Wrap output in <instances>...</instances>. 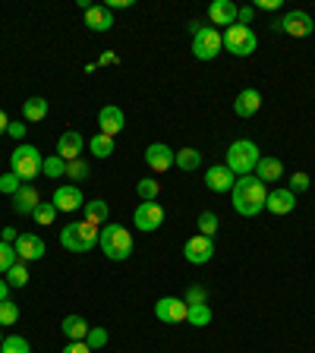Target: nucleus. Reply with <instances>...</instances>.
<instances>
[{
    "label": "nucleus",
    "mask_w": 315,
    "mask_h": 353,
    "mask_svg": "<svg viewBox=\"0 0 315 353\" xmlns=\"http://www.w3.org/2000/svg\"><path fill=\"white\" fill-rule=\"evenodd\" d=\"M230 193H233V208H237V215H243V218H255V215L265 208V199H268V189H265V183L259 180L255 173L237 177Z\"/></svg>",
    "instance_id": "nucleus-1"
},
{
    "label": "nucleus",
    "mask_w": 315,
    "mask_h": 353,
    "mask_svg": "<svg viewBox=\"0 0 315 353\" xmlns=\"http://www.w3.org/2000/svg\"><path fill=\"white\" fill-rule=\"evenodd\" d=\"M98 246L111 262H127L133 256V233L127 231L123 224H105L98 231Z\"/></svg>",
    "instance_id": "nucleus-2"
},
{
    "label": "nucleus",
    "mask_w": 315,
    "mask_h": 353,
    "mask_svg": "<svg viewBox=\"0 0 315 353\" xmlns=\"http://www.w3.org/2000/svg\"><path fill=\"white\" fill-rule=\"evenodd\" d=\"M41 167H45V158H41V151H38L35 145L19 142L13 151H10V171H13L23 183L35 180L38 173H41Z\"/></svg>",
    "instance_id": "nucleus-3"
},
{
    "label": "nucleus",
    "mask_w": 315,
    "mask_h": 353,
    "mask_svg": "<svg viewBox=\"0 0 315 353\" xmlns=\"http://www.w3.org/2000/svg\"><path fill=\"white\" fill-rule=\"evenodd\" d=\"M98 231L101 227L89 224V221H73L61 231V246L69 253H91L98 246Z\"/></svg>",
    "instance_id": "nucleus-4"
},
{
    "label": "nucleus",
    "mask_w": 315,
    "mask_h": 353,
    "mask_svg": "<svg viewBox=\"0 0 315 353\" xmlns=\"http://www.w3.org/2000/svg\"><path fill=\"white\" fill-rule=\"evenodd\" d=\"M259 158L262 155H259V145L252 139H237L227 149V167L233 171V177H249L255 171V164H259Z\"/></svg>",
    "instance_id": "nucleus-5"
},
{
    "label": "nucleus",
    "mask_w": 315,
    "mask_h": 353,
    "mask_svg": "<svg viewBox=\"0 0 315 353\" xmlns=\"http://www.w3.org/2000/svg\"><path fill=\"white\" fill-rule=\"evenodd\" d=\"M221 38H224V51H230L233 57H249L259 47V35L249 25H230Z\"/></svg>",
    "instance_id": "nucleus-6"
},
{
    "label": "nucleus",
    "mask_w": 315,
    "mask_h": 353,
    "mask_svg": "<svg viewBox=\"0 0 315 353\" xmlns=\"http://www.w3.org/2000/svg\"><path fill=\"white\" fill-rule=\"evenodd\" d=\"M221 51H224V38H221L218 29L202 25V29L193 35V54H195V61H215Z\"/></svg>",
    "instance_id": "nucleus-7"
},
{
    "label": "nucleus",
    "mask_w": 315,
    "mask_h": 353,
    "mask_svg": "<svg viewBox=\"0 0 315 353\" xmlns=\"http://www.w3.org/2000/svg\"><path fill=\"white\" fill-rule=\"evenodd\" d=\"M271 29L284 32V35H293V38H306V35H312L315 23H312V16L303 13V10H290V13L281 16L278 23H271Z\"/></svg>",
    "instance_id": "nucleus-8"
},
{
    "label": "nucleus",
    "mask_w": 315,
    "mask_h": 353,
    "mask_svg": "<svg viewBox=\"0 0 315 353\" xmlns=\"http://www.w3.org/2000/svg\"><path fill=\"white\" fill-rule=\"evenodd\" d=\"M186 312H189V303L183 297H161L155 303V316H158V322H164V325L186 322Z\"/></svg>",
    "instance_id": "nucleus-9"
},
{
    "label": "nucleus",
    "mask_w": 315,
    "mask_h": 353,
    "mask_svg": "<svg viewBox=\"0 0 315 353\" xmlns=\"http://www.w3.org/2000/svg\"><path fill=\"white\" fill-rule=\"evenodd\" d=\"M211 256H215V240H211V237L195 233V237H189V240L183 243V259H186L189 265H205V262H211Z\"/></svg>",
    "instance_id": "nucleus-10"
},
{
    "label": "nucleus",
    "mask_w": 315,
    "mask_h": 353,
    "mask_svg": "<svg viewBox=\"0 0 315 353\" xmlns=\"http://www.w3.org/2000/svg\"><path fill=\"white\" fill-rule=\"evenodd\" d=\"M164 218H167V215H164V208H161L158 202H142L139 208L133 211L135 227H139V231H145V233L158 231V227L164 224Z\"/></svg>",
    "instance_id": "nucleus-11"
},
{
    "label": "nucleus",
    "mask_w": 315,
    "mask_h": 353,
    "mask_svg": "<svg viewBox=\"0 0 315 353\" xmlns=\"http://www.w3.org/2000/svg\"><path fill=\"white\" fill-rule=\"evenodd\" d=\"M13 249H16V256H19V262H38V259H45V240H41L38 233H19Z\"/></svg>",
    "instance_id": "nucleus-12"
},
{
    "label": "nucleus",
    "mask_w": 315,
    "mask_h": 353,
    "mask_svg": "<svg viewBox=\"0 0 315 353\" xmlns=\"http://www.w3.org/2000/svg\"><path fill=\"white\" fill-rule=\"evenodd\" d=\"M173 155H177V151H173L171 145L151 142L149 149H145V164H149L155 173H164V171H171L173 167Z\"/></svg>",
    "instance_id": "nucleus-13"
},
{
    "label": "nucleus",
    "mask_w": 315,
    "mask_h": 353,
    "mask_svg": "<svg viewBox=\"0 0 315 353\" xmlns=\"http://www.w3.org/2000/svg\"><path fill=\"white\" fill-rule=\"evenodd\" d=\"M83 205H85L83 189L73 186V183H67V186H57V189H54V208H57V211H79Z\"/></svg>",
    "instance_id": "nucleus-14"
},
{
    "label": "nucleus",
    "mask_w": 315,
    "mask_h": 353,
    "mask_svg": "<svg viewBox=\"0 0 315 353\" xmlns=\"http://www.w3.org/2000/svg\"><path fill=\"white\" fill-rule=\"evenodd\" d=\"M237 13H240V7L233 3V0H211L208 7V23L211 25H237Z\"/></svg>",
    "instance_id": "nucleus-15"
},
{
    "label": "nucleus",
    "mask_w": 315,
    "mask_h": 353,
    "mask_svg": "<svg viewBox=\"0 0 315 353\" xmlns=\"http://www.w3.org/2000/svg\"><path fill=\"white\" fill-rule=\"evenodd\" d=\"M233 183H237V177H233V171L227 164H215L205 173V186H208L211 193H230Z\"/></svg>",
    "instance_id": "nucleus-16"
},
{
    "label": "nucleus",
    "mask_w": 315,
    "mask_h": 353,
    "mask_svg": "<svg viewBox=\"0 0 315 353\" xmlns=\"http://www.w3.org/2000/svg\"><path fill=\"white\" fill-rule=\"evenodd\" d=\"M123 123H127V117H123V111L117 105H105L98 111V127H101L105 136H111V139L123 129Z\"/></svg>",
    "instance_id": "nucleus-17"
},
{
    "label": "nucleus",
    "mask_w": 315,
    "mask_h": 353,
    "mask_svg": "<svg viewBox=\"0 0 315 353\" xmlns=\"http://www.w3.org/2000/svg\"><path fill=\"white\" fill-rule=\"evenodd\" d=\"M259 107H262V95H259V89H243L240 95H237V101H233V114L243 117V120L255 117Z\"/></svg>",
    "instance_id": "nucleus-18"
},
{
    "label": "nucleus",
    "mask_w": 315,
    "mask_h": 353,
    "mask_svg": "<svg viewBox=\"0 0 315 353\" xmlns=\"http://www.w3.org/2000/svg\"><path fill=\"white\" fill-rule=\"evenodd\" d=\"M83 149H85V139H83V133H76V129H67V133L61 136V142H57V155H61L63 161L83 158Z\"/></svg>",
    "instance_id": "nucleus-19"
},
{
    "label": "nucleus",
    "mask_w": 315,
    "mask_h": 353,
    "mask_svg": "<svg viewBox=\"0 0 315 353\" xmlns=\"http://www.w3.org/2000/svg\"><path fill=\"white\" fill-rule=\"evenodd\" d=\"M265 208L271 215H290L296 208V193H290V189H271L268 199H265Z\"/></svg>",
    "instance_id": "nucleus-20"
},
{
    "label": "nucleus",
    "mask_w": 315,
    "mask_h": 353,
    "mask_svg": "<svg viewBox=\"0 0 315 353\" xmlns=\"http://www.w3.org/2000/svg\"><path fill=\"white\" fill-rule=\"evenodd\" d=\"M85 25H89L91 32H111L113 29V13L105 7V3H91V7L85 10Z\"/></svg>",
    "instance_id": "nucleus-21"
},
{
    "label": "nucleus",
    "mask_w": 315,
    "mask_h": 353,
    "mask_svg": "<svg viewBox=\"0 0 315 353\" xmlns=\"http://www.w3.org/2000/svg\"><path fill=\"white\" fill-rule=\"evenodd\" d=\"M252 173H255V177H259L262 183H278L281 177H284V164H281L278 158H271V155H262Z\"/></svg>",
    "instance_id": "nucleus-22"
},
{
    "label": "nucleus",
    "mask_w": 315,
    "mask_h": 353,
    "mask_svg": "<svg viewBox=\"0 0 315 353\" xmlns=\"http://www.w3.org/2000/svg\"><path fill=\"white\" fill-rule=\"evenodd\" d=\"M38 202H41V195H38V189L32 186V183H23V189L13 195L16 215H32V211L38 208Z\"/></svg>",
    "instance_id": "nucleus-23"
},
{
    "label": "nucleus",
    "mask_w": 315,
    "mask_h": 353,
    "mask_svg": "<svg viewBox=\"0 0 315 353\" xmlns=\"http://www.w3.org/2000/svg\"><path fill=\"white\" fill-rule=\"evenodd\" d=\"M83 221H89V224H95V227H105L107 224V202L105 199H89V202L83 205Z\"/></svg>",
    "instance_id": "nucleus-24"
},
{
    "label": "nucleus",
    "mask_w": 315,
    "mask_h": 353,
    "mask_svg": "<svg viewBox=\"0 0 315 353\" xmlns=\"http://www.w3.org/2000/svg\"><path fill=\"white\" fill-rule=\"evenodd\" d=\"M47 111H51V107H47V101L35 95V98H29V101L23 105V120L25 123H38V120H45V117H47Z\"/></svg>",
    "instance_id": "nucleus-25"
},
{
    "label": "nucleus",
    "mask_w": 315,
    "mask_h": 353,
    "mask_svg": "<svg viewBox=\"0 0 315 353\" xmlns=\"http://www.w3.org/2000/svg\"><path fill=\"white\" fill-rule=\"evenodd\" d=\"M61 331L69 341H85V334H89V322H85L83 316H67L63 325H61Z\"/></svg>",
    "instance_id": "nucleus-26"
},
{
    "label": "nucleus",
    "mask_w": 315,
    "mask_h": 353,
    "mask_svg": "<svg viewBox=\"0 0 315 353\" xmlns=\"http://www.w3.org/2000/svg\"><path fill=\"white\" fill-rule=\"evenodd\" d=\"M173 164L180 167V171H199L202 167V151L199 149H180L173 155Z\"/></svg>",
    "instance_id": "nucleus-27"
},
{
    "label": "nucleus",
    "mask_w": 315,
    "mask_h": 353,
    "mask_svg": "<svg viewBox=\"0 0 315 353\" xmlns=\"http://www.w3.org/2000/svg\"><path fill=\"white\" fill-rule=\"evenodd\" d=\"M186 322L193 325V328H205V325L211 322V306L208 303H189Z\"/></svg>",
    "instance_id": "nucleus-28"
},
{
    "label": "nucleus",
    "mask_w": 315,
    "mask_h": 353,
    "mask_svg": "<svg viewBox=\"0 0 315 353\" xmlns=\"http://www.w3.org/2000/svg\"><path fill=\"white\" fill-rule=\"evenodd\" d=\"M89 151L95 155V158H111V155H113V139H111V136H105V133L91 136V139H89Z\"/></svg>",
    "instance_id": "nucleus-29"
},
{
    "label": "nucleus",
    "mask_w": 315,
    "mask_h": 353,
    "mask_svg": "<svg viewBox=\"0 0 315 353\" xmlns=\"http://www.w3.org/2000/svg\"><path fill=\"white\" fill-rule=\"evenodd\" d=\"M135 193H139L142 202H158V195H161V183H158L155 177H145V180L135 183Z\"/></svg>",
    "instance_id": "nucleus-30"
},
{
    "label": "nucleus",
    "mask_w": 315,
    "mask_h": 353,
    "mask_svg": "<svg viewBox=\"0 0 315 353\" xmlns=\"http://www.w3.org/2000/svg\"><path fill=\"white\" fill-rule=\"evenodd\" d=\"M67 177L73 180V186L76 183H85L91 177V167H89V161H83V158H76V161H67Z\"/></svg>",
    "instance_id": "nucleus-31"
},
{
    "label": "nucleus",
    "mask_w": 315,
    "mask_h": 353,
    "mask_svg": "<svg viewBox=\"0 0 315 353\" xmlns=\"http://www.w3.org/2000/svg\"><path fill=\"white\" fill-rule=\"evenodd\" d=\"M0 353H32V344L23 334H7L3 344H0Z\"/></svg>",
    "instance_id": "nucleus-32"
},
{
    "label": "nucleus",
    "mask_w": 315,
    "mask_h": 353,
    "mask_svg": "<svg viewBox=\"0 0 315 353\" xmlns=\"http://www.w3.org/2000/svg\"><path fill=\"white\" fill-rule=\"evenodd\" d=\"M32 221L41 224V227L54 224V221H57V208H54V202H38V208L32 211Z\"/></svg>",
    "instance_id": "nucleus-33"
},
{
    "label": "nucleus",
    "mask_w": 315,
    "mask_h": 353,
    "mask_svg": "<svg viewBox=\"0 0 315 353\" xmlns=\"http://www.w3.org/2000/svg\"><path fill=\"white\" fill-rule=\"evenodd\" d=\"M41 173L45 177H67V161L61 158V155H51V158H45V167H41Z\"/></svg>",
    "instance_id": "nucleus-34"
},
{
    "label": "nucleus",
    "mask_w": 315,
    "mask_h": 353,
    "mask_svg": "<svg viewBox=\"0 0 315 353\" xmlns=\"http://www.w3.org/2000/svg\"><path fill=\"white\" fill-rule=\"evenodd\" d=\"M195 227H199L202 237H215V233H218V215H215V211H202L199 221H195Z\"/></svg>",
    "instance_id": "nucleus-35"
},
{
    "label": "nucleus",
    "mask_w": 315,
    "mask_h": 353,
    "mask_svg": "<svg viewBox=\"0 0 315 353\" xmlns=\"http://www.w3.org/2000/svg\"><path fill=\"white\" fill-rule=\"evenodd\" d=\"M19 262V256H16V249H13V243H3L0 240V275H7L13 265Z\"/></svg>",
    "instance_id": "nucleus-36"
},
{
    "label": "nucleus",
    "mask_w": 315,
    "mask_h": 353,
    "mask_svg": "<svg viewBox=\"0 0 315 353\" xmlns=\"http://www.w3.org/2000/svg\"><path fill=\"white\" fill-rule=\"evenodd\" d=\"M7 284L10 287H25L29 284V268H25V262H16L13 268L7 271Z\"/></svg>",
    "instance_id": "nucleus-37"
},
{
    "label": "nucleus",
    "mask_w": 315,
    "mask_h": 353,
    "mask_svg": "<svg viewBox=\"0 0 315 353\" xmlns=\"http://www.w3.org/2000/svg\"><path fill=\"white\" fill-rule=\"evenodd\" d=\"M19 322V306H16L13 300L0 303V328H10V325Z\"/></svg>",
    "instance_id": "nucleus-38"
},
{
    "label": "nucleus",
    "mask_w": 315,
    "mask_h": 353,
    "mask_svg": "<svg viewBox=\"0 0 315 353\" xmlns=\"http://www.w3.org/2000/svg\"><path fill=\"white\" fill-rule=\"evenodd\" d=\"M19 189H23V180H19V177H16L13 171L0 177V193H3V195H16Z\"/></svg>",
    "instance_id": "nucleus-39"
},
{
    "label": "nucleus",
    "mask_w": 315,
    "mask_h": 353,
    "mask_svg": "<svg viewBox=\"0 0 315 353\" xmlns=\"http://www.w3.org/2000/svg\"><path fill=\"white\" fill-rule=\"evenodd\" d=\"M85 344L91 347V353L101 350V347H107V328H89V334H85Z\"/></svg>",
    "instance_id": "nucleus-40"
},
{
    "label": "nucleus",
    "mask_w": 315,
    "mask_h": 353,
    "mask_svg": "<svg viewBox=\"0 0 315 353\" xmlns=\"http://www.w3.org/2000/svg\"><path fill=\"white\" fill-rule=\"evenodd\" d=\"M306 189H309V173L296 171L290 177V193H306Z\"/></svg>",
    "instance_id": "nucleus-41"
},
{
    "label": "nucleus",
    "mask_w": 315,
    "mask_h": 353,
    "mask_svg": "<svg viewBox=\"0 0 315 353\" xmlns=\"http://www.w3.org/2000/svg\"><path fill=\"white\" fill-rule=\"evenodd\" d=\"M183 300H186V303H208V290H205V287H199V284H193L186 290V297H183Z\"/></svg>",
    "instance_id": "nucleus-42"
},
{
    "label": "nucleus",
    "mask_w": 315,
    "mask_h": 353,
    "mask_svg": "<svg viewBox=\"0 0 315 353\" xmlns=\"http://www.w3.org/2000/svg\"><path fill=\"white\" fill-rule=\"evenodd\" d=\"M7 136H13V139H23V136H25V120H10Z\"/></svg>",
    "instance_id": "nucleus-43"
},
{
    "label": "nucleus",
    "mask_w": 315,
    "mask_h": 353,
    "mask_svg": "<svg viewBox=\"0 0 315 353\" xmlns=\"http://www.w3.org/2000/svg\"><path fill=\"white\" fill-rule=\"evenodd\" d=\"M61 353H91V347L85 344V341H69V344L63 347Z\"/></svg>",
    "instance_id": "nucleus-44"
},
{
    "label": "nucleus",
    "mask_w": 315,
    "mask_h": 353,
    "mask_svg": "<svg viewBox=\"0 0 315 353\" xmlns=\"http://www.w3.org/2000/svg\"><path fill=\"white\" fill-rule=\"evenodd\" d=\"M252 16H255L252 7H243L240 13H237V25H249V23H252Z\"/></svg>",
    "instance_id": "nucleus-45"
},
{
    "label": "nucleus",
    "mask_w": 315,
    "mask_h": 353,
    "mask_svg": "<svg viewBox=\"0 0 315 353\" xmlns=\"http://www.w3.org/2000/svg\"><path fill=\"white\" fill-rule=\"evenodd\" d=\"M16 237H19V233H16L13 227H3V231H0V240L3 243H16Z\"/></svg>",
    "instance_id": "nucleus-46"
},
{
    "label": "nucleus",
    "mask_w": 315,
    "mask_h": 353,
    "mask_svg": "<svg viewBox=\"0 0 315 353\" xmlns=\"http://www.w3.org/2000/svg\"><path fill=\"white\" fill-rule=\"evenodd\" d=\"M278 0H255V10H278Z\"/></svg>",
    "instance_id": "nucleus-47"
},
{
    "label": "nucleus",
    "mask_w": 315,
    "mask_h": 353,
    "mask_svg": "<svg viewBox=\"0 0 315 353\" xmlns=\"http://www.w3.org/2000/svg\"><path fill=\"white\" fill-rule=\"evenodd\" d=\"M105 7L107 10H127V7H133V3H129V0H107Z\"/></svg>",
    "instance_id": "nucleus-48"
},
{
    "label": "nucleus",
    "mask_w": 315,
    "mask_h": 353,
    "mask_svg": "<svg viewBox=\"0 0 315 353\" xmlns=\"http://www.w3.org/2000/svg\"><path fill=\"white\" fill-rule=\"evenodd\" d=\"M10 300V284H7V278H0V303H7Z\"/></svg>",
    "instance_id": "nucleus-49"
},
{
    "label": "nucleus",
    "mask_w": 315,
    "mask_h": 353,
    "mask_svg": "<svg viewBox=\"0 0 315 353\" xmlns=\"http://www.w3.org/2000/svg\"><path fill=\"white\" fill-rule=\"evenodd\" d=\"M7 127H10V120H7V114H3V111H0V136H3V133H7Z\"/></svg>",
    "instance_id": "nucleus-50"
},
{
    "label": "nucleus",
    "mask_w": 315,
    "mask_h": 353,
    "mask_svg": "<svg viewBox=\"0 0 315 353\" xmlns=\"http://www.w3.org/2000/svg\"><path fill=\"white\" fill-rule=\"evenodd\" d=\"M0 344H3V328H0Z\"/></svg>",
    "instance_id": "nucleus-51"
}]
</instances>
